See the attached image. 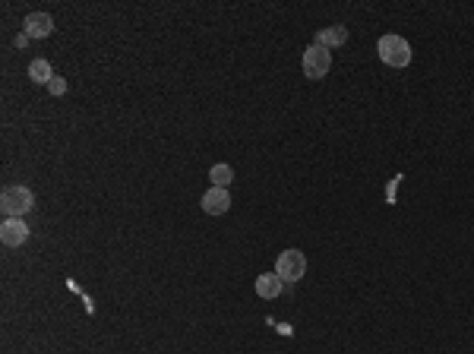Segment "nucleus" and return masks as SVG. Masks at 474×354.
Here are the masks:
<instances>
[{"label": "nucleus", "instance_id": "8", "mask_svg": "<svg viewBox=\"0 0 474 354\" xmlns=\"http://www.w3.org/2000/svg\"><path fill=\"white\" fill-rule=\"evenodd\" d=\"M285 282L278 279V272H263L260 279H256V294H260L263 301H275L278 294H282Z\"/></svg>", "mask_w": 474, "mask_h": 354}, {"label": "nucleus", "instance_id": "1", "mask_svg": "<svg viewBox=\"0 0 474 354\" xmlns=\"http://www.w3.org/2000/svg\"><path fill=\"white\" fill-rule=\"evenodd\" d=\"M32 206H35V193L29 187H23V184H13V187H7L0 193V212L7 219H23L26 212H32Z\"/></svg>", "mask_w": 474, "mask_h": 354}, {"label": "nucleus", "instance_id": "12", "mask_svg": "<svg viewBox=\"0 0 474 354\" xmlns=\"http://www.w3.org/2000/svg\"><path fill=\"white\" fill-rule=\"evenodd\" d=\"M48 92H51V95H64V92H67V79H64V76H54L51 83H48Z\"/></svg>", "mask_w": 474, "mask_h": 354}, {"label": "nucleus", "instance_id": "3", "mask_svg": "<svg viewBox=\"0 0 474 354\" xmlns=\"http://www.w3.org/2000/svg\"><path fill=\"white\" fill-rule=\"evenodd\" d=\"M301 67H304V76L307 79H323V76L332 70V51L329 48H319V45H310L301 57Z\"/></svg>", "mask_w": 474, "mask_h": 354}, {"label": "nucleus", "instance_id": "7", "mask_svg": "<svg viewBox=\"0 0 474 354\" xmlns=\"http://www.w3.org/2000/svg\"><path fill=\"white\" fill-rule=\"evenodd\" d=\"M23 32L29 38H48L54 32V19L48 13H29L23 19Z\"/></svg>", "mask_w": 474, "mask_h": 354}, {"label": "nucleus", "instance_id": "6", "mask_svg": "<svg viewBox=\"0 0 474 354\" xmlns=\"http://www.w3.org/2000/svg\"><path fill=\"white\" fill-rule=\"evenodd\" d=\"M231 209V196L225 187H212L202 193V212L206 215H225Z\"/></svg>", "mask_w": 474, "mask_h": 354}, {"label": "nucleus", "instance_id": "5", "mask_svg": "<svg viewBox=\"0 0 474 354\" xmlns=\"http://www.w3.org/2000/svg\"><path fill=\"white\" fill-rule=\"evenodd\" d=\"M0 241L7 244V247H23L29 241V225L23 219H3L0 225Z\"/></svg>", "mask_w": 474, "mask_h": 354}, {"label": "nucleus", "instance_id": "9", "mask_svg": "<svg viewBox=\"0 0 474 354\" xmlns=\"http://www.w3.org/2000/svg\"><path fill=\"white\" fill-rule=\"evenodd\" d=\"M348 41V29L345 26H326V29L316 32V45L319 48H339Z\"/></svg>", "mask_w": 474, "mask_h": 354}, {"label": "nucleus", "instance_id": "13", "mask_svg": "<svg viewBox=\"0 0 474 354\" xmlns=\"http://www.w3.org/2000/svg\"><path fill=\"white\" fill-rule=\"evenodd\" d=\"M16 48H19V51H23L26 45H29V35H26V32H19V35H16V41H13Z\"/></svg>", "mask_w": 474, "mask_h": 354}, {"label": "nucleus", "instance_id": "2", "mask_svg": "<svg viewBox=\"0 0 474 354\" xmlns=\"http://www.w3.org/2000/svg\"><path fill=\"white\" fill-rule=\"evenodd\" d=\"M377 51H379V61H383L386 67L399 70V67H408V63H411V45H408L401 35H383Z\"/></svg>", "mask_w": 474, "mask_h": 354}, {"label": "nucleus", "instance_id": "10", "mask_svg": "<svg viewBox=\"0 0 474 354\" xmlns=\"http://www.w3.org/2000/svg\"><path fill=\"white\" fill-rule=\"evenodd\" d=\"M29 76H32V83H38V86H48L54 79V73H51V63L48 61H41V57H38V61H32L29 63Z\"/></svg>", "mask_w": 474, "mask_h": 354}, {"label": "nucleus", "instance_id": "11", "mask_svg": "<svg viewBox=\"0 0 474 354\" xmlns=\"http://www.w3.org/2000/svg\"><path fill=\"white\" fill-rule=\"evenodd\" d=\"M209 181H212V187H231V181H234V168L231 165H212V171H209Z\"/></svg>", "mask_w": 474, "mask_h": 354}, {"label": "nucleus", "instance_id": "4", "mask_svg": "<svg viewBox=\"0 0 474 354\" xmlns=\"http://www.w3.org/2000/svg\"><path fill=\"white\" fill-rule=\"evenodd\" d=\"M275 272L282 282H301L307 275V257L301 250H282L275 259Z\"/></svg>", "mask_w": 474, "mask_h": 354}]
</instances>
